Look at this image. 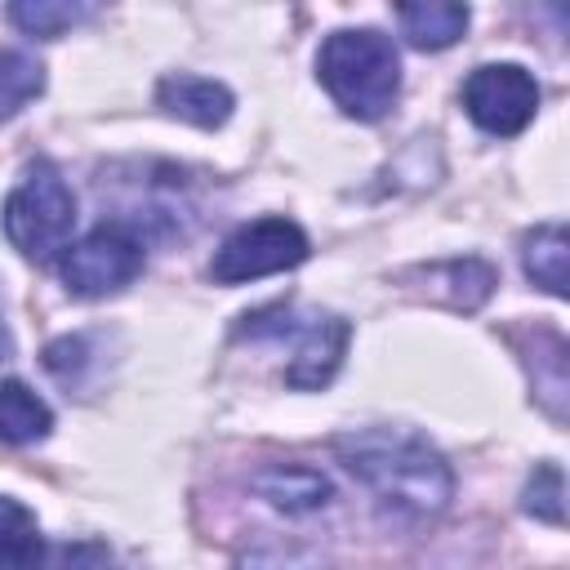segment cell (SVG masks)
Returning a JSON list of instances; mask_svg holds the SVG:
<instances>
[{"mask_svg":"<svg viewBox=\"0 0 570 570\" xmlns=\"http://www.w3.org/2000/svg\"><path fill=\"white\" fill-rule=\"evenodd\" d=\"M343 468L396 517H436L454 494L450 463L436 445L401 428H365L334 441Z\"/></svg>","mask_w":570,"mask_h":570,"instance_id":"cell-1","label":"cell"},{"mask_svg":"<svg viewBox=\"0 0 570 570\" xmlns=\"http://www.w3.org/2000/svg\"><path fill=\"white\" fill-rule=\"evenodd\" d=\"M316 80L334 98V107L352 120H383L401 94V58L396 45L374 27L330 31L316 53Z\"/></svg>","mask_w":570,"mask_h":570,"instance_id":"cell-2","label":"cell"},{"mask_svg":"<svg viewBox=\"0 0 570 570\" xmlns=\"http://www.w3.org/2000/svg\"><path fill=\"white\" fill-rule=\"evenodd\" d=\"M236 338L289 343L294 356L285 365V383L298 387V392H316L338 374L352 325L334 312H307V307H294V303H276V307H258V312L240 316Z\"/></svg>","mask_w":570,"mask_h":570,"instance_id":"cell-3","label":"cell"},{"mask_svg":"<svg viewBox=\"0 0 570 570\" xmlns=\"http://www.w3.org/2000/svg\"><path fill=\"white\" fill-rule=\"evenodd\" d=\"M0 223H4L9 245L22 258H31V263L62 258L71 245V232H76V196H71L62 169L49 160L27 165L0 205Z\"/></svg>","mask_w":570,"mask_h":570,"instance_id":"cell-4","label":"cell"},{"mask_svg":"<svg viewBox=\"0 0 570 570\" xmlns=\"http://www.w3.org/2000/svg\"><path fill=\"white\" fill-rule=\"evenodd\" d=\"M142 236L129 223H98L76 245H67V254L58 258V276L76 298H107L134 285L142 276Z\"/></svg>","mask_w":570,"mask_h":570,"instance_id":"cell-5","label":"cell"},{"mask_svg":"<svg viewBox=\"0 0 570 570\" xmlns=\"http://www.w3.org/2000/svg\"><path fill=\"white\" fill-rule=\"evenodd\" d=\"M307 254H312V240L294 218H254V223L236 227L214 249L209 276L218 285H245V281H258V276L289 272Z\"/></svg>","mask_w":570,"mask_h":570,"instance_id":"cell-6","label":"cell"},{"mask_svg":"<svg viewBox=\"0 0 570 570\" xmlns=\"http://www.w3.org/2000/svg\"><path fill=\"white\" fill-rule=\"evenodd\" d=\"M463 111L476 129L512 138L521 134L539 111V85L517 62H485L463 80Z\"/></svg>","mask_w":570,"mask_h":570,"instance_id":"cell-7","label":"cell"},{"mask_svg":"<svg viewBox=\"0 0 570 570\" xmlns=\"http://www.w3.org/2000/svg\"><path fill=\"white\" fill-rule=\"evenodd\" d=\"M156 102L169 116H178V120H187L196 129H218L232 116V107H236V98H232V89L223 80H209V76H196V71H169V76H160Z\"/></svg>","mask_w":570,"mask_h":570,"instance_id":"cell-8","label":"cell"},{"mask_svg":"<svg viewBox=\"0 0 570 570\" xmlns=\"http://www.w3.org/2000/svg\"><path fill=\"white\" fill-rule=\"evenodd\" d=\"M249 485H254L258 499H267L281 512H316L334 494L330 476L307 468V463H267L249 476Z\"/></svg>","mask_w":570,"mask_h":570,"instance_id":"cell-9","label":"cell"},{"mask_svg":"<svg viewBox=\"0 0 570 570\" xmlns=\"http://www.w3.org/2000/svg\"><path fill=\"white\" fill-rule=\"evenodd\" d=\"M396 22L414 49H450L468 31V4H450V0L396 4Z\"/></svg>","mask_w":570,"mask_h":570,"instance_id":"cell-10","label":"cell"},{"mask_svg":"<svg viewBox=\"0 0 570 570\" xmlns=\"http://www.w3.org/2000/svg\"><path fill=\"white\" fill-rule=\"evenodd\" d=\"M53 428V410L22 383L0 379V441L4 445H36Z\"/></svg>","mask_w":570,"mask_h":570,"instance_id":"cell-11","label":"cell"},{"mask_svg":"<svg viewBox=\"0 0 570 570\" xmlns=\"http://www.w3.org/2000/svg\"><path fill=\"white\" fill-rule=\"evenodd\" d=\"M566 263H570V240H566V227L561 223H543V227L525 232V240H521V267L552 298H566V281H570L566 276Z\"/></svg>","mask_w":570,"mask_h":570,"instance_id":"cell-12","label":"cell"},{"mask_svg":"<svg viewBox=\"0 0 570 570\" xmlns=\"http://www.w3.org/2000/svg\"><path fill=\"white\" fill-rule=\"evenodd\" d=\"M0 570H45L40 521L9 494H0Z\"/></svg>","mask_w":570,"mask_h":570,"instance_id":"cell-13","label":"cell"},{"mask_svg":"<svg viewBox=\"0 0 570 570\" xmlns=\"http://www.w3.org/2000/svg\"><path fill=\"white\" fill-rule=\"evenodd\" d=\"M89 13H94V4H67V0H22V4H9V22L18 31H27V36H40V40H53V36L71 31Z\"/></svg>","mask_w":570,"mask_h":570,"instance_id":"cell-14","label":"cell"},{"mask_svg":"<svg viewBox=\"0 0 570 570\" xmlns=\"http://www.w3.org/2000/svg\"><path fill=\"white\" fill-rule=\"evenodd\" d=\"M45 89V67L22 49H0V120L18 116Z\"/></svg>","mask_w":570,"mask_h":570,"instance_id":"cell-15","label":"cell"},{"mask_svg":"<svg viewBox=\"0 0 570 570\" xmlns=\"http://www.w3.org/2000/svg\"><path fill=\"white\" fill-rule=\"evenodd\" d=\"M566 481H561V468L557 463H539L534 476L525 481V494H521V508L548 525H561L566 521Z\"/></svg>","mask_w":570,"mask_h":570,"instance_id":"cell-16","label":"cell"},{"mask_svg":"<svg viewBox=\"0 0 570 570\" xmlns=\"http://www.w3.org/2000/svg\"><path fill=\"white\" fill-rule=\"evenodd\" d=\"M236 570H312V557L298 552V548H276V543H267V548L245 552V557L236 561Z\"/></svg>","mask_w":570,"mask_h":570,"instance_id":"cell-17","label":"cell"},{"mask_svg":"<svg viewBox=\"0 0 570 570\" xmlns=\"http://www.w3.org/2000/svg\"><path fill=\"white\" fill-rule=\"evenodd\" d=\"M9 356H13V334H9V325L0 316V361H9Z\"/></svg>","mask_w":570,"mask_h":570,"instance_id":"cell-18","label":"cell"}]
</instances>
